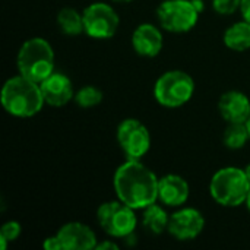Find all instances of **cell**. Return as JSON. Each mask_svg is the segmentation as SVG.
<instances>
[{"instance_id": "6da1fadb", "label": "cell", "mask_w": 250, "mask_h": 250, "mask_svg": "<svg viewBox=\"0 0 250 250\" xmlns=\"http://www.w3.org/2000/svg\"><path fill=\"white\" fill-rule=\"evenodd\" d=\"M158 177L139 160H127L114 173V192L123 204L144 209L158 201Z\"/></svg>"}, {"instance_id": "7a4b0ae2", "label": "cell", "mask_w": 250, "mask_h": 250, "mask_svg": "<svg viewBox=\"0 0 250 250\" xmlns=\"http://www.w3.org/2000/svg\"><path fill=\"white\" fill-rule=\"evenodd\" d=\"M1 105L15 117H32L41 111L45 100L40 83L18 75L9 78L1 88Z\"/></svg>"}, {"instance_id": "3957f363", "label": "cell", "mask_w": 250, "mask_h": 250, "mask_svg": "<svg viewBox=\"0 0 250 250\" xmlns=\"http://www.w3.org/2000/svg\"><path fill=\"white\" fill-rule=\"evenodd\" d=\"M16 63L19 75L41 83L54 72L53 47L41 37L29 38L19 48Z\"/></svg>"}, {"instance_id": "277c9868", "label": "cell", "mask_w": 250, "mask_h": 250, "mask_svg": "<svg viewBox=\"0 0 250 250\" xmlns=\"http://www.w3.org/2000/svg\"><path fill=\"white\" fill-rule=\"evenodd\" d=\"M250 190V182L245 170L237 167H226L218 170L209 185L214 201L223 207L234 208L246 202Z\"/></svg>"}, {"instance_id": "5b68a950", "label": "cell", "mask_w": 250, "mask_h": 250, "mask_svg": "<svg viewBox=\"0 0 250 250\" xmlns=\"http://www.w3.org/2000/svg\"><path fill=\"white\" fill-rule=\"evenodd\" d=\"M195 92L193 78L183 70H168L163 73L154 86L155 100L168 108H177L190 101Z\"/></svg>"}, {"instance_id": "8992f818", "label": "cell", "mask_w": 250, "mask_h": 250, "mask_svg": "<svg viewBox=\"0 0 250 250\" xmlns=\"http://www.w3.org/2000/svg\"><path fill=\"white\" fill-rule=\"evenodd\" d=\"M97 220L100 227L108 236L116 239H126L132 236L138 224L135 209L122 201L101 204L97 211Z\"/></svg>"}, {"instance_id": "52a82bcc", "label": "cell", "mask_w": 250, "mask_h": 250, "mask_svg": "<svg viewBox=\"0 0 250 250\" xmlns=\"http://www.w3.org/2000/svg\"><path fill=\"white\" fill-rule=\"evenodd\" d=\"M199 13L192 0H164L157 9L161 28L173 34L190 31L198 23Z\"/></svg>"}, {"instance_id": "ba28073f", "label": "cell", "mask_w": 250, "mask_h": 250, "mask_svg": "<svg viewBox=\"0 0 250 250\" xmlns=\"http://www.w3.org/2000/svg\"><path fill=\"white\" fill-rule=\"evenodd\" d=\"M83 29L85 34L95 40H107L114 37L119 29L117 12L103 1L91 3L83 10Z\"/></svg>"}, {"instance_id": "9c48e42d", "label": "cell", "mask_w": 250, "mask_h": 250, "mask_svg": "<svg viewBox=\"0 0 250 250\" xmlns=\"http://www.w3.org/2000/svg\"><path fill=\"white\" fill-rule=\"evenodd\" d=\"M117 141L127 160H141L151 148L149 130L136 119H126L119 125Z\"/></svg>"}, {"instance_id": "30bf717a", "label": "cell", "mask_w": 250, "mask_h": 250, "mask_svg": "<svg viewBox=\"0 0 250 250\" xmlns=\"http://www.w3.org/2000/svg\"><path fill=\"white\" fill-rule=\"evenodd\" d=\"M204 227L205 218L201 211L195 208H183L170 217L167 230L174 239L180 242H188L196 239L202 233Z\"/></svg>"}, {"instance_id": "8fae6325", "label": "cell", "mask_w": 250, "mask_h": 250, "mask_svg": "<svg viewBox=\"0 0 250 250\" xmlns=\"http://www.w3.org/2000/svg\"><path fill=\"white\" fill-rule=\"evenodd\" d=\"M57 237L63 250H89L97 246L95 233L86 224L78 221L64 224L57 231Z\"/></svg>"}, {"instance_id": "7c38bea8", "label": "cell", "mask_w": 250, "mask_h": 250, "mask_svg": "<svg viewBox=\"0 0 250 250\" xmlns=\"http://www.w3.org/2000/svg\"><path fill=\"white\" fill-rule=\"evenodd\" d=\"M40 86L45 103L51 107H63L75 98L72 81L60 72H53L40 83Z\"/></svg>"}, {"instance_id": "4fadbf2b", "label": "cell", "mask_w": 250, "mask_h": 250, "mask_svg": "<svg viewBox=\"0 0 250 250\" xmlns=\"http://www.w3.org/2000/svg\"><path fill=\"white\" fill-rule=\"evenodd\" d=\"M218 111L229 123H246L250 117V101L240 91H229L218 100Z\"/></svg>"}, {"instance_id": "5bb4252c", "label": "cell", "mask_w": 250, "mask_h": 250, "mask_svg": "<svg viewBox=\"0 0 250 250\" xmlns=\"http://www.w3.org/2000/svg\"><path fill=\"white\" fill-rule=\"evenodd\" d=\"M163 34L152 23H141L132 34V45L142 57H155L163 50Z\"/></svg>"}, {"instance_id": "9a60e30c", "label": "cell", "mask_w": 250, "mask_h": 250, "mask_svg": "<svg viewBox=\"0 0 250 250\" xmlns=\"http://www.w3.org/2000/svg\"><path fill=\"white\" fill-rule=\"evenodd\" d=\"M190 188L179 174H167L158 180V199L167 207H182L189 199Z\"/></svg>"}, {"instance_id": "2e32d148", "label": "cell", "mask_w": 250, "mask_h": 250, "mask_svg": "<svg viewBox=\"0 0 250 250\" xmlns=\"http://www.w3.org/2000/svg\"><path fill=\"white\" fill-rule=\"evenodd\" d=\"M224 44L233 51H246L250 48V23L248 21L236 22L224 32Z\"/></svg>"}, {"instance_id": "e0dca14e", "label": "cell", "mask_w": 250, "mask_h": 250, "mask_svg": "<svg viewBox=\"0 0 250 250\" xmlns=\"http://www.w3.org/2000/svg\"><path fill=\"white\" fill-rule=\"evenodd\" d=\"M170 217L167 212L157 204H151L149 207L144 208L142 224L144 227L152 234H161L168 227Z\"/></svg>"}, {"instance_id": "ac0fdd59", "label": "cell", "mask_w": 250, "mask_h": 250, "mask_svg": "<svg viewBox=\"0 0 250 250\" xmlns=\"http://www.w3.org/2000/svg\"><path fill=\"white\" fill-rule=\"evenodd\" d=\"M57 25L60 31L66 35H79L85 32L83 15H81L73 7H63L57 13Z\"/></svg>"}, {"instance_id": "d6986e66", "label": "cell", "mask_w": 250, "mask_h": 250, "mask_svg": "<svg viewBox=\"0 0 250 250\" xmlns=\"http://www.w3.org/2000/svg\"><path fill=\"white\" fill-rule=\"evenodd\" d=\"M249 130L246 123H229V127L224 132V145L229 149H242L249 141Z\"/></svg>"}, {"instance_id": "ffe728a7", "label": "cell", "mask_w": 250, "mask_h": 250, "mask_svg": "<svg viewBox=\"0 0 250 250\" xmlns=\"http://www.w3.org/2000/svg\"><path fill=\"white\" fill-rule=\"evenodd\" d=\"M75 101L82 108H91L103 101V92L97 86L86 85L75 94Z\"/></svg>"}, {"instance_id": "44dd1931", "label": "cell", "mask_w": 250, "mask_h": 250, "mask_svg": "<svg viewBox=\"0 0 250 250\" xmlns=\"http://www.w3.org/2000/svg\"><path fill=\"white\" fill-rule=\"evenodd\" d=\"M21 224L18 221H7L1 226L0 230V249L6 250L9 242H15L21 236Z\"/></svg>"}, {"instance_id": "7402d4cb", "label": "cell", "mask_w": 250, "mask_h": 250, "mask_svg": "<svg viewBox=\"0 0 250 250\" xmlns=\"http://www.w3.org/2000/svg\"><path fill=\"white\" fill-rule=\"evenodd\" d=\"M242 0H212V7L220 15H231L240 9Z\"/></svg>"}, {"instance_id": "603a6c76", "label": "cell", "mask_w": 250, "mask_h": 250, "mask_svg": "<svg viewBox=\"0 0 250 250\" xmlns=\"http://www.w3.org/2000/svg\"><path fill=\"white\" fill-rule=\"evenodd\" d=\"M42 248L45 250H63L62 249V243H60L57 234L53 236V237H47V239L44 240V243H42Z\"/></svg>"}, {"instance_id": "cb8c5ba5", "label": "cell", "mask_w": 250, "mask_h": 250, "mask_svg": "<svg viewBox=\"0 0 250 250\" xmlns=\"http://www.w3.org/2000/svg\"><path fill=\"white\" fill-rule=\"evenodd\" d=\"M240 12L245 21H248L250 23V0H242L240 4Z\"/></svg>"}, {"instance_id": "d4e9b609", "label": "cell", "mask_w": 250, "mask_h": 250, "mask_svg": "<svg viewBox=\"0 0 250 250\" xmlns=\"http://www.w3.org/2000/svg\"><path fill=\"white\" fill-rule=\"evenodd\" d=\"M95 249H98V250H103V249L117 250V249H119V246H117V243H113V242H103V243H97Z\"/></svg>"}, {"instance_id": "484cf974", "label": "cell", "mask_w": 250, "mask_h": 250, "mask_svg": "<svg viewBox=\"0 0 250 250\" xmlns=\"http://www.w3.org/2000/svg\"><path fill=\"white\" fill-rule=\"evenodd\" d=\"M245 173H246V176H248V179H249V182H250V164L245 168Z\"/></svg>"}, {"instance_id": "4316f807", "label": "cell", "mask_w": 250, "mask_h": 250, "mask_svg": "<svg viewBox=\"0 0 250 250\" xmlns=\"http://www.w3.org/2000/svg\"><path fill=\"white\" fill-rule=\"evenodd\" d=\"M246 205H248V208H249V211H250V190H249V195H248V199H246Z\"/></svg>"}, {"instance_id": "83f0119b", "label": "cell", "mask_w": 250, "mask_h": 250, "mask_svg": "<svg viewBox=\"0 0 250 250\" xmlns=\"http://www.w3.org/2000/svg\"><path fill=\"white\" fill-rule=\"evenodd\" d=\"M116 3H127V1H132V0H113Z\"/></svg>"}, {"instance_id": "f1b7e54d", "label": "cell", "mask_w": 250, "mask_h": 250, "mask_svg": "<svg viewBox=\"0 0 250 250\" xmlns=\"http://www.w3.org/2000/svg\"><path fill=\"white\" fill-rule=\"evenodd\" d=\"M246 126H248V130H249V136H250V117H249V120L246 122Z\"/></svg>"}]
</instances>
